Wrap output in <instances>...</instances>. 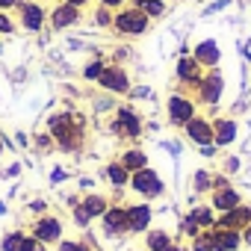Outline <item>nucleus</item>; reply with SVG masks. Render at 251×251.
Returning <instances> with one entry per match:
<instances>
[{
    "label": "nucleus",
    "mask_w": 251,
    "mask_h": 251,
    "mask_svg": "<svg viewBox=\"0 0 251 251\" xmlns=\"http://www.w3.org/2000/svg\"><path fill=\"white\" fill-rule=\"evenodd\" d=\"M48 133L53 136V142L62 148V151H77L83 145V133H86V124L80 115L74 112H53L48 118Z\"/></svg>",
    "instance_id": "nucleus-1"
},
{
    "label": "nucleus",
    "mask_w": 251,
    "mask_h": 251,
    "mask_svg": "<svg viewBox=\"0 0 251 251\" xmlns=\"http://www.w3.org/2000/svg\"><path fill=\"white\" fill-rule=\"evenodd\" d=\"M112 30H115L118 36H124V39H139V36H145V33L151 30V18H148L142 9H136V6L130 3V6H121V9L115 12Z\"/></svg>",
    "instance_id": "nucleus-2"
},
{
    "label": "nucleus",
    "mask_w": 251,
    "mask_h": 251,
    "mask_svg": "<svg viewBox=\"0 0 251 251\" xmlns=\"http://www.w3.org/2000/svg\"><path fill=\"white\" fill-rule=\"evenodd\" d=\"M109 130L121 139H139L142 130H145V124H142V115L133 109V106H118L115 109V118L109 124Z\"/></svg>",
    "instance_id": "nucleus-3"
},
{
    "label": "nucleus",
    "mask_w": 251,
    "mask_h": 251,
    "mask_svg": "<svg viewBox=\"0 0 251 251\" xmlns=\"http://www.w3.org/2000/svg\"><path fill=\"white\" fill-rule=\"evenodd\" d=\"M127 186H133V192H136V195H142V198H148V201H154V198L166 195V183H163V177H160L151 166H145V169L133 172Z\"/></svg>",
    "instance_id": "nucleus-4"
},
{
    "label": "nucleus",
    "mask_w": 251,
    "mask_h": 251,
    "mask_svg": "<svg viewBox=\"0 0 251 251\" xmlns=\"http://www.w3.org/2000/svg\"><path fill=\"white\" fill-rule=\"evenodd\" d=\"M15 12H18L21 30H27V33H42L45 24H48V12H45V6L39 0H21L15 6Z\"/></svg>",
    "instance_id": "nucleus-5"
},
{
    "label": "nucleus",
    "mask_w": 251,
    "mask_h": 251,
    "mask_svg": "<svg viewBox=\"0 0 251 251\" xmlns=\"http://www.w3.org/2000/svg\"><path fill=\"white\" fill-rule=\"evenodd\" d=\"M166 112H169V124L175 127H186V124L195 118V100L186 95H172L166 100Z\"/></svg>",
    "instance_id": "nucleus-6"
},
{
    "label": "nucleus",
    "mask_w": 251,
    "mask_h": 251,
    "mask_svg": "<svg viewBox=\"0 0 251 251\" xmlns=\"http://www.w3.org/2000/svg\"><path fill=\"white\" fill-rule=\"evenodd\" d=\"M222 92H225V77H222V71H219V68L204 71V77H201V83H198V100L207 103V106H213V103L222 100Z\"/></svg>",
    "instance_id": "nucleus-7"
},
{
    "label": "nucleus",
    "mask_w": 251,
    "mask_h": 251,
    "mask_svg": "<svg viewBox=\"0 0 251 251\" xmlns=\"http://www.w3.org/2000/svg\"><path fill=\"white\" fill-rule=\"evenodd\" d=\"M48 21H50V27L56 30V33H62V30H71V27H77L80 21H83V9L80 6H71V3H59L48 12Z\"/></svg>",
    "instance_id": "nucleus-8"
},
{
    "label": "nucleus",
    "mask_w": 251,
    "mask_h": 251,
    "mask_svg": "<svg viewBox=\"0 0 251 251\" xmlns=\"http://www.w3.org/2000/svg\"><path fill=\"white\" fill-rule=\"evenodd\" d=\"M98 86L103 92H109V95H127L130 92V74L124 71L121 65H106L100 80H98Z\"/></svg>",
    "instance_id": "nucleus-9"
},
{
    "label": "nucleus",
    "mask_w": 251,
    "mask_h": 251,
    "mask_svg": "<svg viewBox=\"0 0 251 251\" xmlns=\"http://www.w3.org/2000/svg\"><path fill=\"white\" fill-rule=\"evenodd\" d=\"M109 210V201L103 198V195H83V201L74 207V219H77V225H89L92 219H100L103 213Z\"/></svg>",
    "instance_id": "nucleus-10"
},
{
    "label": "nucleus",
    "mask_w": 251,
    "mask_h": 251,
    "mask_svg": "<svg viewBox=\"0 0 251 251\" xmlns=\"http://www.w3.org/2000/svg\"><path fill=\"white\" fill-rule=\"evenodd\" d=\"M175 74H177V80H180L183 86L198 89V83H201V77H204V68L198 65V59H195V56L180 53V59H177V65H175Z\"/></svg>",
    "instance_id": "nucleus-11"
},
{
    "label": "nucleus",
    "mask_w": 251,
    "mask_h": 251,
    "mask_svg": "<svg viewBox=\"0 0 251 251\" xmlns=\"http://www.w3.org/2000/svg\"><path fill=\"white\" fill-rule=\"evenodd\" d=\"M248 225H251V207H248V204H239V207L222 213L213 227H216V230H242V227H248Z\"/></svg>",
    "instance_id": "nucleus-12"
},
{
    "label": "nucleus",
    "mask_w": 251,
    "mask_h": 251,
    "mask_svg": "<svg viewBox=\"0 0 251 251\" xmlns=\"http://www.w3.org/2000/svg\"><path fill=\"white\" fill-rule=\"evenodd\" d=\"M33 236L39 239V242H59L62 239V222L56 219V216H42V219H36L33 222Z\"/></svg>",
    "instance_id": "nucleus-13"
},
{
    "label": "nucleus",
    "mask_w": 251,
    "mask_h": 251,
    "mask_svg": "<svg viewBox=\"0 0 251 251\" xmlns=\"http://www.w3.org/2000/svg\"><path fill=\"white\" fill-rule=\"evenodd\" d=\"M183 133H186L189 142H195L198 148H204V145H216V142H213V121H207V118H201V115H195V118L186 124Z\"/></svg>",
    "instance_id": "nucleus-14"
},
{
    "label": "nucleus",
    "mask_w": 251,
    "mask_h": 251,
    "mask_svg": "<svg viewBox=\"0 0 251 251\" xmlns=\"http://www.w3.org/2000/svg\"><path fill=\"white\" fill-rule=\"evenodd\" d=\"M192 56L198 59V65L201 68H216L219 62H222V50H219V45L213 42V39H201L198 45H195V50H192Z\"/></svg>",
    "instance_id": "nucleus-15"
},
{
    "label": "nucleus",
    "mask_w": 251,
    "mask_h": 251,
    "mask_svg": "<svg viewBox=\"0 0 251 251\" xmlns=\"http://www.w3.org/2000/svg\"><path fill=\"white\" fill-rule=\"evenodd\" d=\"M151 219H154V213H151V204H130L127 207V230H133V233H142V230H148L151 227Z\"/></svg>",
    "instance_id": "nucleus-16"
},
{
    "label": "nucleus",
    "mask_w": 251,
    "mask_h": 251,
    "mask_svg": "<svg viewBox=\"0 0 251 251\" xmlns=\"http://www.w3.org/2000/svg\"><path fill=\"white\" fill-rule=\"evenodd\" d=\"M236 139V121L233 118H216L213 121V142L216 148H227Z\"/></svg>",
    "instance_id": "nucleus-17"
},
{
    "label": "nucleus",
    "mask_w": 251,
    "mask_h": 251,
    "mask_svg": "<svg viewBox=\"0 0 251 251\" xmlns=\"http://www.w3.org/2000/svg\"><path fill=\"white\" fill-rule=\"evenodd\" d=\"M100 219L106 233H127V207H109Z\"/></svg>",
    "instance_id": "nucleus-18"
},
{
    "label": "nucleus",
    "mask_w": 251,
    "mask_h": 251,
    "mask_svg": "<svg viewBox=\"0 0 251 251\" xmlns=\"http://www.w3.org/2000/svg\"><path fill=\"white\" fill-rule=\"evenodd\" d=\"M239 204H242V195H239L233 186L213 189V210H219V213H227V210H233V207H239Z\"/></svg>",
    "instance_id": "nucleus-19"
},
{
    "label": "nucleus",
    "mask_w": 251,
    "mask_h": 251,
    "mask_svg": "<svg viewBox=\"0 0 251 251\" xmlns=\"http://www.w3.org/2000/svg\"><path fill=\"white\" fill-rule=\"evenodd\" d=\"M121 166L133 175V172H139V169H145V166H148V154H145V151H139V148H127V151L121 154Z\"/></svg>",
    "instance_id": "nucleus-20"
},
{
    "label": "nucleus",
    "mask_w": 251,
    "mask_h": 251,
    "mask_svg": "<svg viewBox=\"0 0 251 251\" xmlns=\"http://www.w3.org/2000/svg\"><path fill=\"white\" fill-rule=\"evenodd\" d=\"M239 245H242V233L239 230H216V251H236Z\"/></svg>",
    "instance_id": "nucleus-21"
},
{
    "label": "nucleus",
    "mask_w": 251,
    "mask_h": 251,
    "mask_svg": "<svg viewBox=\"0 0 251 251\" xmlns=\"http://www.w3.org/2000/svg\"><path fill=\"white\" fill-rule=\"evenodd\" d=\"M133 6L142 9L151 21H157V18H163L169 12V0H133Z\"/></svg>",
    "instance_id": "nucleus-22"
},
{
    "label": "nucleus",
    "mask_w": 251,
    "mask_h": 251,
    "mask_svg": "<svg viewBox=\"0 0 251 251\" xmlns=\"http://www.w3.org/2000/svg\"><path fill=\"white\" fill-rule=\"evenodd\" d=\"M169 245H172V236L166 230H160V227L157 230H151V227L145 230V248L148 251H166Z\"/></svg>",
    "instance_id": "nucleus-23"
},
{
    "label": "nucleus",
    "mask_w": 251,
    "mask_h": 251,
    "mask_svg": "<svg viewBox=\"0 0 251 251\" xmlns=\"http://www.w3.org/2000/svg\"><path fill=\"white\" fill-rule=\"evenodd\" d=\"M103 177H106L112 186H127V183H130V172L124 169L121 163H109V166L103 169Z\"/></svg>",
    "instance_id": "nucleus-24"
},
{
    "label": "nucleus",
    "mask_w": 251,
    "mask_h": 251,
    "mask_svg": "<svg viewBox=\"0 0 251 251\" xmlns=\"http://www.w3.org/2000/svg\"><path fill=\"white\" fill-rule=\"evenodd\" d=\"M189 219L201 227V230H210L213 225H216V216H213V207H195L192 213H189Z\"/></svg>",
    "instance_id": "nucleus-25"
},
{
    "label": "nucleus",
    "mask_w": 251,
    "mask_h": 251,
    "mask_svg": "<svg viewBox=\"0 0 251 251\" xmlns=\"http://www.w3.org/2000/svg\"><path fill=\"white\" fill-rule=\"evenodd\" d=\"M192 251H216V230H201L198 236H192Z\"/></svg>",
    "instance_id": "nucleus-26"
},
{
    "label": "nucleus",
    "mask_w": 251,
    "mask_h": 251,
    "mask_svg": "<svg viewBox=\"0 0 251 251\" xmlns=\"http://www.w3.org/2000/svg\"><path fill=\"white\" fill-rule=\"evenodd\" d=\"M112 18H115V12L109 9V6H95V12H92V21H95V27H100V30H109L112 27Z\"/></svg>",
    "instance_id": "nucleus-27"
},
{
    "label": "nucleus",
    "mask_w": 251,
    "mask_h": 251,
    "mask_svg": "<svg viewBox=\"0 0 251 251\" xmlns=\"http://www.w3.org/2000/svg\"><path fill=\"white\" fill-rule=\"evenodd\" d=\"M103 68H106V62H103L100 56L89 59V62L83 65V80H92V83H98V80H100V74H103Z\"/></svg>",
    "instance_id": "nucleus-28"
},
{
    "label": "nucleus",
    "mask_w": 251,
    "mask_h": 251,
    "mask_svg": "<svg viewBox=\"0 0 251 251\" xmlns=\"http://www.w3.org/2000/svg\"><path fill=\"white\" fill-rule=\"evenodd\" d=\"M21 242H24V233H21V230L6 233L3 242H0V251H21Z\"/></svg>",
    "instance_id": "nucleus-29"
},
{
    "label": "nucleus",
    "mask_w": 251,
    "mask_h": 251,
    "mask_svg": "<svg viewBox=\"0 0 251 251\" xmlns=\"http://www.w3.org/2000/svg\"><path fill=\"white\" fill-rule=\"evenodd\" d=\"M192 189H195V195H201V192L213 189V180H210V175H207V172H198V175H195V180H192Z\"/></svg>",
    "instance_id": "nucleus-30"
},
{
    "label": "nucleus",
    "mask_w": 251,
    "mask_h": 251,
    "mask_svg": "<svg viewBox=\"0 0 251 251\" xmlns=\"http://www.w3.org/2000/svg\"><path fill=\"white\" fill-rule=\"evenodd\" d=\"M21 251H48V248H45V242H39L36 236H24V242H21Z\"/></svg>",
    "instance_id": "nucleus-31"
},
{
    "label": "nucleus",
    "mask_w": 251,
    "mask_h": 251,
    "mask_svg": "<svg viewBox=\"0 0 251 251\" xmlns=\"http://www.w3.org/2000/svg\"><path fill=\"white\" fill-rule=\"evenodd\" d=\"M9 33H15V21L6 12H0V36H9Z\"/></svg>",
    "instance_id": "nucleus-32"
},
{
    "label": "nucleus",
    "mask_w": 251,
    "mask_h": 251,
    "mask_svg": "<svg viewBox=\"0 0 251 251\" xmlns=\"http://www.w3.org/2000/svg\"><path fill=\"white\" fill-rule=\"evenodd\" d=\"M59 251H89L86 242H77V239H62L59 242Z\"/></svg>",
    "instance_id": "nucleus-33"
},
{
    "label": "nucleus",
    "mask_w": 251,
    "mask_h": 251,
    "mask_svg": "<svg viewBox=\"0 0 251 251\" xmlns=\"http://www.w3.org/2000/svg\"><path fill=\"white\" fill-rule=\"evenodd\" d=\"M180 230H183L186 236H198V233H201V227H198V225H195V222H192L189 216H186V219L180 222Z\"/></svg>",
    "instance_id": "nucleus-34"
},
{
    "label": "nucleus",
    "mask_w": 251,
    "mask_h": 251,
    "mask_svg": "<svg viewBox=\"0 0 251 251\" xmlns=\"http://www.w3.org/2000/svg\"><path fill=\"white\" fill-rule=\"evenodd\" d=\"M36 145H39L42 151H50V145H56V142H53L50 133H42V136H36Z\"/></svg>",
    "instance_id": "nucleus-35"
},
{
    "label": "nucleus",
    "mask_w": 251,
    "mask_h": 251,
    "mask_svg": "<svg viewBox=\"0 0 251 251\" xmlns=\"http://www.w3.org/2000/svg\"><path fill=\"white\" fill-rule=\"evenodd\" d=\"M98 3H100V6H109L112 12H118L121 6H127V0H98Z\"/></svg>",
    "instance_id": "nucleus-36"
},
{
    "label": "nucleus",
    "mask_w": 251,
    "mask_h": 251,
    "mask_svg": "<svg viewBox=\"0 0 251 251\" xmlns=\"http://www.w3.org/2000/svg\"><path fill=\"white\" fill-rule=\"evenodd\" d=\"M21 3V0H0V12H9V9H15Z\"/></svg>",
    "instance_id": "nucleus-37"
},
{
    "label": "nucleus",
    "mask_w": 251,
    "mask_h": 251,
    "mask_svg": "<svg viewBox=\"0 0 251 251\" xmlns=\"http://www.w3.org/2000/svg\"><path fill=\"white\" fill-rule=\"evenodd\" d=\"M222 186H230V183H227L225 175H216V177H213V189H222Z\"/></svg>",
    "instance_id": "nucleus-38"
},
{
    "label": "nucleus",
    "mask_w": 251,
    "mask_h": 251,
    "mask_svg": "<svg viewBox=\"0 0 251 251\" xmlns=\"http://www.w3.org/2000/svg\"><path fill=\"white\" fill-rule=\"evenodd\" d=\"M62 3H71V6H80V9H86L92 0H62Z\"/></svg>",
    "instance_id": "nucleus-39"
},
{
    "label": "nucleus",
    "mask_w": 251,
    "mask_h": 251,
    "mask_svg": "<svg viewBox=\"0 0 251 251\" xmlns=\"http://www.w3.org/2000/svg\"><path fill=\"white\" fill-rule=\"evenodd\" d=\"M198 151H201L204 157H213V154H216V145H204V148H198Z\"/></svg>",
    "instance_id": "nucleus-40"
},
{
    "label": "nucleus",
    "mask_w": 251,
    "mask_h": 251,
    "mask_svg": "<svg viewBox=\"0 0 251 251\" xmlns=\"http://www.w3.org/2000/svg\"><path fill=\"white\" fill-rule=\"evenodd\" d=\"M242 242H245V245H251V225H248V227H242Z\"/></svg>",
    "instance_id": "nucleus-41"
},
{
    "label": "nucleus",
    "mask_w": 251,
    "mask_h": 251,
    "mask_svg": "<svg viewBox=\"0 0 251 251\" xmlns=\"http://www.w3.org/2000/svg\"><path fill=\"white\" fill-rule=\"evenodd\" d=\"M166 251H183V248H180V245H177V242H172V245H169V248H166Z\"/></svg>",
    "instance_id": "nucleus-42"
},
{
    "label": "nucleus",
    "mask_w": 251,
    "mask_h": 251,
    "mask_svg": "<svg viewBox=\"0 0 251 251\" xmlns=\"http://www.w3.org/2000/svg\"><path fill=\"white\" fill-rule=\"evenodd\" d=\"M0 154H3V142H0Z\"/></svg>",
    "instance_id": "nucleus-43"
},
{
    "label": "nucleus",
    "mask_w": 251,
    "mask_h": 251,
    "mask_svg": "<svg viewBox=\"0 0 251 251\" xmlns=\"http://www.w3.org/2000/svg\"><path fill=\"white\" fill-rule=\"evenodd\" d=\"M142 251H148V248H142Z\"/></svg>",
    "instance_id": "nucleus-44"
}]
</instances>
